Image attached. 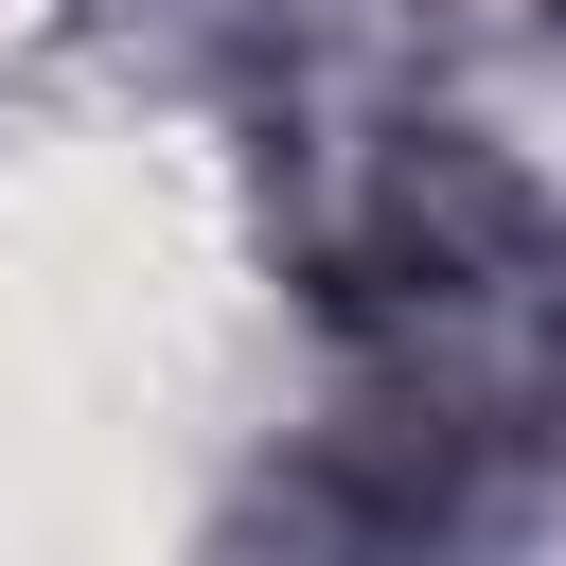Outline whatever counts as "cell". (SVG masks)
I'll list each match as a JSON object with an SVG mask.
<instances>
[{
	"instance_id": "6da1fadb",
	"label": "cell",
	"mask_w": 566,
	"mask_h": 566,
	"mask_svg": "<svg viewBox=\"0 0 566 566\" xmlns=\"http://www.w3.org/2000/svg\"><path fill=\"white\" fill-rule=\"evenodd\" d=\"M318 301L407 424H495V407L548 389V248H531L513 177H478L460 142L371 159V195L318 248Z\"/></svg>"
}]
</instances>
